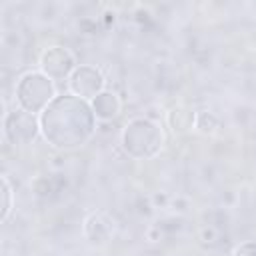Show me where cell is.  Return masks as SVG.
Returning a JSON list of instances; mask_svg holds the SVG:
<instances>
[{
  "mask_svg": "<svg viewBox=\"0 0 256 256\" xmlns=\"http://www.w3.org/2000/svg\"><path fill=\"white\" fill-rule=\"evenodd\" d=\"M166 122H168V128L174 134H186V132L194 130L196 112L190 110V108H186V106H174V108L168 110Z\"/></svg>",
  "mask_w": 256,
  "mask_h": 256,
  "instance_id": "9",
  "label": "cell"
},
{
  "mask_svg": "<svg viewBox=\"0 0 256 256\" xmlns=\"http://www.w3.org/2000/svg\"><path fill=\"white\" fill-rule=\"evenodd\" d=\"M232 256H256V240H248L238 244L232 250Z\"/></svg>",
  "mask_w": 256,
  "mask_h": 256,
  "instance_id": "13",
  "label": "cell"
},
{
  "mask_svg": "<svg viewBox=\"0 0 256 256\" xmlns=\"http://www.w3.org/2000/svg\"><path fill=\"white\" fill-rule=\"evenodd\" d=\"M90 106H92L94 116H96L98 120H102V122L114 120V118L120 114V110H122V102H120L118 94L112 92V90L100 92L96 98L90 100Z\"/></svg>",
  "mask_w": 256,
  "mask_h": 256,
  "instance_id": "7",
  "label": "cell"
},
{
  "mask_svg": "<svg viewBox=\"0 0 256 256\" xmlns=\"http://www.w3.org/2000/svg\"><path fill=\"white\" fill-rule=\"evenodd\" d=\"M56 98L54 80L40 70H30L22 74L16 82V102L18 108H24L32 114H42L48 104Z\"/></svg>",
  "mask_w": 256,
  "mask_h": 256,
  "instance_id": "3",
  "label": "cell"
},
{
  "mask_svg": "<svg viewBox=\"0 0 256 256\" xmlns=\"http://www.w3.org/2000/svg\"><path fill=\"white\" fill-rule=\"evenodd\" d=\"M76 68V56L66 46L54 44L40 54V72H44L52 80H68Z\"/></svg>",
  "mask_w": 256,
  "mask_h": 256,
  "instance_id": "5",
  "label": "cell"
},
{
  "mask_svg": "<svg viewBox=\"0 0 256 256\" xmlns=\"http://www.w3.org/2000/svg\"><path fill=\"white\" fill-rule=\"evenodd\" d=\"M218 238H220V234H218V230L214 226H202L200 232H198V240L204 246H214L218 242Z\"/></svg>",
  "mask_w": 256,
  "mask_h": 256,
  "instance_id": "12",
  "label": "cell"
},
{
  "mask_svg": "<svg viewBox=\"0 0 256 256\" xmlns=\"http://www.w3.org/2000/svg\"><path fill=\"white\" fill-rule=\"evenodd\" d=\"M220 128V120L214 112L208 110H200L196 112V122H194V130L204 134V136H212L216 130Z\"/></svg>",
  "mask_w": 256,
  "mask_h": 256,
  "instance_id": "10",
  "label": "cell"
},
{
  "mask_svg": "<svg viewBox=\"0 0 256 256\" xmlns=\"http://www.w3.org/2000/svg\"><path fill=\"white\" fill-rule=\"evenodd\" d=\"M124 152L134 160H150L164 146V130L150 118H132L120 136Z\"/></svg>",
  "mask_w": 256,
  "mask_h": 256,
  "instance_id": "2",
  "label": "cell"
},
{
  "mask_svg": "<svg viewBox=\"0 0 256 256\" xmlns=\"http://www.w3.org/2000/svg\"><path fill=\"white\" fill-rule=\"evenodd\" d=\"M0 182H2V210H0V220L6 222L8 216H10V212H12V208H14V192H12V186H10V182H8L6 176H2Z\"/></svg>",
  "mask_w": 256,
  "mask_h": 256,
  "instance_id": "11",
  "label": "cell"
},
{
  "mask_svg": "<svg viewBox=\"0 0 256 256\" xmlns=\"http://www.w3.org/2000/svg\"><path fill=\"white\" fill-rule=\"evenodd\" d=\"M106 80L104 74L90 64H78V68L70 74L68 78V90L70 94L82 98V100H92L96 98L100 92H104L106 88Z\"/></svg>",
  "mask_w": 256,
  "mask_h": 256,
  "instance_id": "6",
  "label": "cell"
},
{
  "mask_svg": "<svg viewBox=\"0 0 256 256\" xmlns=\"http://www.w3.org/2000/svg\"><path fill=\"white\" fill-rule=\"evenodd\" d=\"M96 120L90 102L68 92L56 96L40 114V132L56 150H76L92 138Z\"/></svg>",
  "mask_w": 256,
  "mask_h": 256,
  "instance_id": "1",
  "label": "cell"
},
{
  "mask_svg": "<svg viewBox=\"0 0 256 256\" xmlns=\"http://www.w3.org/2000/svg\"><path fill=\"white\" fill-rule=\"evenodd\" d=\"M40 132V116L24 110L14 108L4 116V136L14 146H28L38 138Z\"/></svg>",
  "mask_w": 256,
  "mask_h": 256,
  "instance_id": "4",
  "label": "cell"
},
{
  "mask_svg": "<svg viewBox=\"0 0 256 256\" xmlns=\"http://www.w3.org/2000/svg\"><path fill=\"white\" fill-rule=\"evenodd\" d=\"M84 236L88 238L90 244L102 246L112 236V222L104 214H90L84 220Z\"/></svg>",
  "mask_w": 256,
  "mask_h": 256,
  "instance_id": "8",
  "label": "cell"
}]
</instances>
